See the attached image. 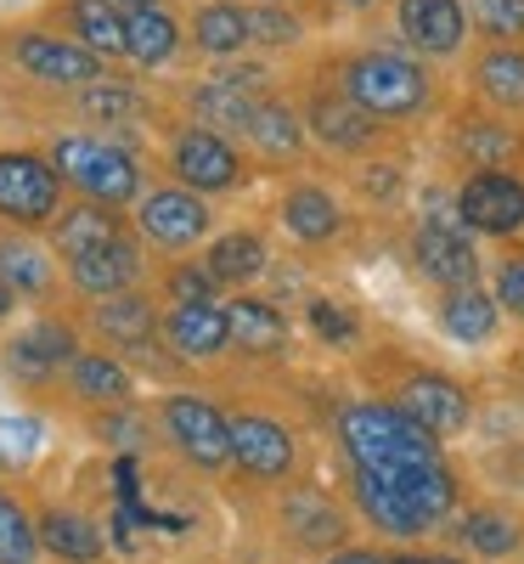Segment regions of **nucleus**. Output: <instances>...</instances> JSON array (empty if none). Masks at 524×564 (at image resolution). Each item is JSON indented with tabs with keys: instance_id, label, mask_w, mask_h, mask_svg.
I'll return each instance as SVG.
<instances>
[{
	"instance_id": "obj_1",
	"label": "nucleus",
	"mask_w": 524,
	"mask_h": 564,
	"mask_svg": "<svg viewBox=\"0 0 524 564\" xmlns=\"http://www.w3.org/2000/svg\"><path fill=\"white\" fill-rule=\"evenodd\" d=\"M339 441L356 468H406V463H440V435H428L423 423L395 401H361L339 412Z\"/></svg>"
},
{
	"instance_id": "obj_2",
	"label": "nucleus",
	"mask_w": 524,
	"mask_h": 564,
	"mask_svg": "<svg viewBox=\"0 0 524 564\" xmlns=\"http://www.w3.org/2000/svg\"><path fill=\"white\" fill-rule=\"evenodd\" d=\"M345 97L361 102L372 119H406L428 102V74L401 52H361L345 63Z\"/></svg>"
},
{
	"instance_id": "obj_3",
	"label": "nucleus",
	"mask_w": 524,
	"mask_h": 564,
	"mask_svg": "<svg viewBox=\"0 0 524 564\" xmlns=\"http://www.w3.org/2000/svg\"><path fill=\"white\" fill-rule=\"evenodd\" d=\"M52 164L63 181H74L85 198H97V204H130L141 198V170L124 148H113V141L102 135H57L52 141Z\"/></svg>"
},
{
	"instance_id": "obj_4",
	"label": "nucleus",
	"mask_w": 524,
	"mask_h": 564,
	"mask_svg": "<svg viewBox=\"0 0 524 564\" xmlns=\"http://www.w3.org/2000/svg\"><path fill=\"white\" fill-rule=\"evenodd\" d=\"M12 63L40 79V85H57V90H85V85H97L108 68V57H97L90 45H79L74 34H45V29H23L12 40Z\"/></svg>"
},
{
	"instance_id": "obj_5",
	"label": "nucleus",
	"mask_w": 524,
	"mask_h": 564,
	"mask_svg": "<svg viewBox=\"0 0 524 564\" xmlns=\"http://www.w3.org/2000/svg\"><path fill=\"white\" fill-rule=\"evenodd\" d=\"M63 209V175L40 153H0V215L12 226H52Z\"/></svg>"
},
{
	"instance_id": "obj_6",
	"label": "nucleus",
	"mask_w": 524,
	"mask_h": 564,
	"mask_svg": "<svg viewBox=\"0 0 524 564\" xmlns=\"http://www.w3.org/2000/svg\"><path fill=\"white\" fill-rule=\"evenodd\" d=\"M170 170H175L181 186H193V193H231V186L243 181V159H237V148L220 130H209V124L175 130Z\"/></svg>"
},
{
	"instance_id": "obj_7",
	"label": "nucleus",
	"mask_w": 524,
	"mask_h": 564,
	"mask_svg": "<svg viewBox=\"0 0 524 564\" xmlns=\"http://www.w3.org/2000/svg\"><path fill=\"white\" fill-rule=\"evenodd\" d=\"M412 254H417V271L428 282H440V289H468V282H480V249H473L462 215L435 209V215L417 226Z\"/></svg>"
},
{
	"instance_id": "obj_8",
	"label": "nucleus",
	"mask_w": 524,
	"mask_h": 564,
	"mask_svg": "<svg viewBox=\"0 0 524 564\" xmlns=\"http://www.w3.org/2000/svg\"><path fill=\"white\" fill-rule=\"evenodd\" d=\"M457 215L468 231H480V238H513L524 231V181L507 175V170H480L462 181L457 193Z\"/></svg>"
},
{
	"instance_id": "obj_9",
	"label": "nucleus",
	"mask_w": 524,
	"mask_h": 564,
	"mask_svg": "<svg viewBox=\"0 0 524 564\" xmlns=\"http://www.w3.org/2000/svg\"><path fill=\"white\" fill-rule=\"evenodd\" d=\"M164 430H170V441L186 463H198V468L231 463V417H220L204 395H170L164 401Z\"/></svg>"
},
{
	"instance_id": "obj_10",
	"label": "nucleus",
	"mask_w": 524,
	"mask_h": 564,
	"mask_svg": "<svg viewBox=\"0 0 524 564\" xmlns=\"http://www.w3.org/2000/svg\"><path fill=\"white\" fill-rule=\"evenodd\" d=\"M135 226H141V238L159 243V249H193L209 231V204L193 186H153L135 209Z\"/></svg>"
},
{
	"instance_id": "obj_11",
	"label": "nucleus",
	"mask_w": 524,
	"mask_h": 564,
	"mask_svg": "<svg viewBox=\"0 0 524 564\" xmlns=\"http://www.w3.org/2000/svg\"><path fill=\"white\" fill-rule=\"evenodd\" d=\"M231 463L254 480H282L294 468V435L276 417H231Z\"/></svg>"
},
{
	"instance_id": "obj_12",
	"label": "nucleus",
	"mask_w": 524,
	"mask_h": 564,
	"mask_svg": "<svg viewBox=\"0 0 524 564\" xmlns=\"http://www.w3.org/2000/svg\"><path fill=\"white\" fill-rule=\"evenodd\" d=\"M468 34L462 0H401V40L423 57H457Z\"/></svg>"
},
{
	"instance_id": "obj_13",
	"label": "nucleus",
	"mask_w": 524,
	"mask_h": 564,
	"mask_svg": "<svg viewBox=\"0 0 524 564\" xmlns=\"http://www.w3.org/2000/svg\"><path fill=\"white\" fill-rule=\"evenodd\" d=\"M305 130L321 141V148H332V153H361L367 141L378 135V119L361 102H350L345 90H327V97H310Z\"/></svg>"
},
{
	"instance_id": "obj_14",
	"label": "nucleus",
	"mask_w": 524,
	"mask_h": 564,
	"mask_svg": "<svg viewBox=\"0 0 524 564\" xmlns=\"http://www.w3.org/2000/svg\"><path fill=\"white\" fill-rule=\"evenodd\" d=\"M401 406L423 423L428 435H457L468 423V395L451 379H440V372H412V379L401 384Z\"/></svg>"
},
{
	"instance_id": "obj_15",
	"label": "nucleus",
	"mask_w": 524,
	"mask_h": 564,
	"mask_svg": "<svg viewBox=\"0 0 524 564\" xmlns=\"http://www.w3.org/2000/svg\"><path fill=\"white\" fill-rule=\"evenodd\" d=\"M119 238H124L119 209H113V204H97V198H85V204H74V209H57V220H52V249H57L63 260H79V254H90V249H108V243H119Z\"/></svg>"
},
{
	"instance_id": "obj_16",
	"label": "nucleus",
	"mask_w": 524,
	"mask_h": 564,
	"mask_svg": "<svg viewBox=\"0 0 524 564\" xmlns=\"http://www.w3.org/2000/svg\"><path fill=\"white\" fill-rule=\"evenodd\" d=\"M164 334H170V345L186 361H215L231 345V316H226L220 300H209V305H175L164 316Z\"/></svg>"
},
{
	"instance_id": "obj_17",
	"label": "nucleus",
	"mask_w": 524,
	"mask_h": 564,
	"mask_svg": "<svg viewBox=\"0 0 524 564\" xmlns=\"http://www.w3.org/2000/svg\"><path fill=\"white\" fill-rule=\"evenodd\" d=\"M68 361H74V334L63 322H34L29 334H18L7 345V367L18 372V379H29V384L52 379V372L68 367Z\"/></svg>"
},
{
	"instance_id": "obj_18",
	"label": "nucleus",
	"mask_w": 524,
	"mask_h": 564,
	"mask_svg": "<svg viewBox=\"0 0 524 564\" xmlns=\"http://www.w3.org/2000/svg\"><path fill=\"white\" fill-rule=\"evenodd\" d=\"M90 322H97V334H102L108 345H119V350H148V345L159 339V311H153L148 294H135V289L108 294Z\"/></svg>"
},
{
	"instance_id": "obj_19",
	"label": "nucleus",
	"mask_w": 524,
	"mask_h": 564,
	"mask_svg": "<svg viewBox=\"0 0 524 564\" xmlns=\"http://www.w3.org/2000/svg\"><path fill=\"white\" fill-rule=\"evenodd\" d=\"M68 276H74V289L90 294V300H108V294H124L130 282L141 276V254L135 243H108V249H90L79 260H68Z\"/></svg>"
},
{
	"instance_id": "obj_20",
	"label": "nucleus",
	"mask_w": 524,
	"mask_h": 564,
	"mask_svg": "<svg viewBox=\"0 0 524 564\" xmlns=\"http://www.w3.org/2000/svg\"><path fill=\"white\" fill-rule=\"evenodd\" d=\"M378 475V468H372ZM384 480L417 508V520L423 525H435V520H446L451 513V502H457V480L446 475L440 463H406V468H384Z\"/></svg>"
},
{
	"instance_id": "obj_21",
	"label": "nucleus",
	"mask_w": 524,
	"mask_h": 564,
	"mask_svg": "<svg viewBox=\"0 0 524 564\" xmlns=\"http://www.w3.org/2000/svg\"><path fill=\"white\" fill-rule=\"evenodd\" d=\"M175 52H181V23L164 7L124 12V57L135 68H164V63H175Z\"/></svg>"
},
{
	"instance_id": "obj_22",
	"label": "nucleus",
	"mask_w": 524,
	"mask_h": 564,
	"mask_svg": "<svg viewBox=\"0 0 524 564\" xmlns=\"http://www.w3.org/2000/svg\"><path fill=\"white\" fill-rule=\"evenodd\" d=\"M249 40H254V34H249V7H231V0H204V7L193 12V45H198L204 57L231 63Z\"/></svg>"
},
{
	"instance_id": "obj_23",
	"label": "nucleus",
	"mask_w": 524,
	"mask_h": 564,
	"mask_svg": "<svg viewBox=\"0 0 524 564\" xmlns=\"http://www.w3.org/2000/svg\"><path fill=\"white\" fill-rule=\"evenodd\" d=\"M260 102H265V97L226 85L220 74H209V79L193 90V113H198V124H209V130H220V135H249V119H254Z\"/></svg>"
},
{
	"instance_id": "obj_24",
	"label": "nucleus",
	"mask_w": 524,
	"mask_h": 564,
	"mask_svg": "<svg viewBox=\"0 0 524 564\" xmlns=\"http://www.w3.org/2000/svg\"><path fill=\"white\" fill-rule=\"evenodd\" d=\"M496 316H502V305H496V294L480 289V282L446 289V300H440V327L451 339H462V345H485L496 334Z\"/></svg>"
},
{
	"instance_id": "obj_25",
	"label": "nucleus",
	"mask_w": 524,
	"mask_h": 564,
	"mask_svg": "<svg viewBox=\"0 0 524 564\" xmlns=\"http://www.w3.org/2000/svg\"><path fill=\"white\" fill-rule=\"evenodd\" d=\"M356 502L361 513L378 525V531H390V536H423L428 525L417 520V508L384 480V475H372V468H356Z\"/></svg>"
},
{
	"instance_id": "obj_26",
	"label": "nucleus",
	"mask_w": 524,
	"mask_h": 564,
	"mask_svg": "<svg viewBox=\"0 0 524 564\" xmlns=\"http://www.w3.org/2000/svg\"><path fill=\"white\" fill-rule=\"evenodd\" d=\"M226 316H231V345H237V350H249V356H276L282 345H288V322H282V311L265 305V300H254V294L231 300Z\"/></svg>"
},
{
	"instance_id": "obj_27",
	"label": "nucleus",
	"mask_w": 524,
	"mask_h": 564,
	"mask_svg": "<svg viewBox=\"0 0 524 564\" xmlns=\"http://www.w3.org/2000/svg\"><path fill=\"white\" fill-rule=\"evenodd\" d=\"M282 525L299 547H339L345 542V513L332 508L321 491H294L282 502Z\"/></svg>"
},
{
	"instance_id": "obj_28",
	"label": "nucleus",
	"mask_w": 524,
	"mask_h": 564,
	"mask_svg": "<svg viewBox=\"0 0 524 564\" xmlns=\"http://www.w3.org/2000/svg\"><path fill=\"white\" fill-rule=\"evenodd\" d=\"M63 23L97 57H124V12L113 7V0H68Z\"/></svg>"
},
{
	"instance_id": "obj_29",
	"label": "nucleus",
	"mask_w": 524,
	"mask_h": 564,
	"mask_svg": "<svg viewBox=\"0 0 524 564\" xmlns=\"http://www.w3.org/2000/svg\"><path fill=\"white\" fill-rule=\"evenodd\" d=\"M68 384H74V395L90 401V406H124V401H130V372H124L113 356H102V350L74 356V361H68Z\"/></svg>"
},
{
	"instance_id": "obj_30",
	"label": "nucleus",
	"mask_w": 524,
	"mask_h": 564,
	"mask_svg": "<svg viewBox=\"0 0 524 564\" xmlns=\"http://www.w3.org/2000/svg\"><path fill=\"white\" fill-rule=\"evenodd\" d=\"M282 226H288L299 243H327V238H339L345 215L321 186H294V193L282 198Z\"/></svg>"
},
{
	"instance_id": "obj_31",
	"label": "nucleus",
	"mask_w": 524,
	"mask_h": 564,
	"mask_svg": "<svg viewBox=\"0 0 524 564\" xmlns=\"http://www.w3.org/2000/svg\"><path fill=\"white\" fill-rule=\"evenodd\" d=\"M40 547L57 553L63 564H97V558H102V531L90 525V520H79V513L52 508V513L40 520Z\"/></svg>"
},
{
	"instance_id": "obj_32",
	"label": "nucleus",
	"mask_w": 524,
	"mask_h": 564,
	"mask_svg": "<svg viewBox=\"0 0 524 564\" xmlns=\"http://www.w3.org/2000/svg\"><path fill=\"white\" fill-rule=\"evenodd\" d=\"M249 141H254V153H265V159H294L305 148V124H299V113L288 102L265 97L254 108V119H249Z\"/></svg>"
},
{
	"instance_id": "obj_33",
	"label": "nucleus",
	"mask_w": 524,
	"mask_h": 564,
	"mask_svg": "<svg viewBox=\"0 0 524 564\" xmlns=\"http://www.w3.org/2000/svg\"><path fill=\"white\" fill-rule=\"evenodd\" d=\"M204 265L220 276V289H226V282H231V289H243V282H254L265 271V243L254 238V231H226V238L209 243Z\"/></svg>"
},
{
	"instance_id": "obj_34",
	"label": "nucleus",
	"mask_w": 524,
	"mask_h": 564,
	"mask_svg": "<svg viewBox=\"0 0 524 564\" xmlns=\"http://www.w3.org/2000/svg\"><path fill=\"white\" fill-rule=\"evenodd\" d=\"M473 85H480V97L496 102V108H524V52L513 45H496L473 63Z\"/></svg>"
},
{
	"instance_id": "obj_35",
	"label": "nucleus",
	"mask_w": 524,
	"mask_h": 564,
	"mask_svg": "<svg viewBox=\"0 0 524 564\" xmlns=\"http://www.w3.org/2000/svg\"><path fill=\"white\" fill-rule=\"evenodd\" d=\"M79 108L97 119V124H135L141 113H148V102H141V90L124 85V79H97V85H85L79 90Z\"/></svg>"
},
{
	"instance_id": "obj_36",
	"label": "nucleus",
	"mask_w": 524,
	"mask_h": 564,
	"mask_svg": "<svg viewBox=\"0 0 524 564\" xmlns=\"http://www.w3.org/2000/svg\"><path fill=\"white\" fill-rule=\"evenodd\" d=\"M0 282L18 294H45L52 289V260H45L29 238H0Z\"/></svg>"
},
{
	"instance_id": "obj_37",
	"label": "nucleus",
	"mask_w": 524,
	"mask_h": 564,
	"mask_svg": "<svg viewBox=\"0 0 524 564\" xmlns=\"http://www.w3.org/2000/svg\"><path fill=\"white\" fill-rule=\"evenodd\" d=\"M34 553H40V525L12 497H0V564H34Z\"/></svg>"
},
{
	"instance_id": "obj_38",
	"label": "nucleus",
	"mask_w": 524,
	"mask_h": 564,
	"mask_svg": "<svg viewBox=\"0 0 524 564\" xmlns=\"http://www.w3.org/2000/svg\"><path fill=\"white\" fill-rule=\"evenodd\" d=\"M462 542L480 558H507L518 547V525L507 520V513H468V520H462Z\"/></svg>"
},
{
	"instance_id": "obj_39",
	"label": "nucleus",
	"mask_w": 524,
	"mask_h": 564,
	"mask_svg": "<svg viewBox=\"0 0 524 564\" xmlns=\"http://www.w3.org/2000/svg\"><path fill=\"white\" fill-rule=\"evenodd\" d=\"M457 148H462L473 164H480V170H496V164L513 153V135H507V130H496V124H480V119H473V124H462V130H457Z\"/></svg>"
},
{
	"instance_id": "obj_40",
	"label": "nucleus",
	"mask_w": 524,
	"mask_h": 564,
	"mask_svg": "<svg viewBox=\"0 0 524 564\" xmlns=\"http://www.w3.org/2000/svg\"><path fill=\"white\" fill-rule=\"evenodd\" d=\"M249 34L260 45H294L305 34V23L288 7H276V0H260V7H249Z\"/></svg>"
},
{
	"instance_id": "obj_41",
	"label": "nucleus",
	"mask_w": 524,
	"mask_h": 564,
	"mask_svg": "<svg viewBox=\"0 0 524 564\" xmlns=\"http://www.w3.org/2000/svg\"><path fill=\"white\" fill-rule=\"evenodd\" d=\"M468 12L491 40H518L524 34V0H468Z\"/></svg>"
},
{
	"instance_id": "obj_42",
	"label": "nucleus",
	"mask_w": 524,
	"mask_h": 564,
	"mask_svg": "<svg viewBox=\"0 0 524 564\" xmlns=\"http://www.w3.org/2000/svg\"><path fill=\"white\" fill-rule=\"evenodd\" d=\"M220 294V276L209 265H175L170 271V300L175 305H209Z\"/></svg>"
},
{
	"instance_id": "obj_43",
	"label": "nucleus",
	"mask_w": 524,
	"mask_h": 564,
	"mask_svg": "<svg viewBox=\"0 0 524 564\" xmlns=\"http://www.w3.org/2000/svg\"><path fill=\"white\" fill-rule=\"evenodd\" d=\"M40 452V423L34 417H0V463H29Z\"/></svg>"
},
{
	"instance_id": "obj_44",
	"label": "nucleus",
	"mask_w": 524,
	"mask_h": 564,
	"mask_svg": "<svg viewBox=\"0 0 524 564\" xmlns=\"http://www.w3.org/2000/svg\"><path fill=\"white\" fill-rule=\"evenodd\" d=\"M310 327H316V334H321L327 345H345V339H356V322H350L339 305H332V300H316V305H310Z\"/></svg>"
},
{
	"instance_id": "obj_45",
	"label": "nucleus",
	"mask_w": 524,
	"mask_h": 564,
	"mask_svg": "<svg viewBox=\"0 0 524 564\" xmlns=\"http://www.w3.org/2000/svg\"><path fill=\"white\" fill-rule=\"evenodd\" d=\"M496 305L513 311V316H524V254L496 271Z\"/></svg>"
},
{
	"instance_id": "obj_46",
	"label": "nucleus",
	"mask_w": 524,
	"mask_h": 564,
	"mask_svg": "<svg viewBox=\"0 0 524 564\" xmlns=\"http://www.w3.org/2000/svg\"><path fill=\"white\" fill-rule=\"evenodd\" d=\"M220 79H226V85H237V90H254V97L265 90V68H260V63H226V68H220Z\"/></svg>"
},
{
	"instance_id": "obj_47",
	"label": "nucleus",
	"mask_w": 524,
	"mask_h": 564,
	"mask_svg": "<svg viewBox=\"0 0 524 564\" xmlns=\"http://www.w3.org/2000/svg\"><path fill=\"white\" fill-rule=\"evenodd\" d=\"M102 435H108L113 446H135V441H141V423H135V417H108Z\"/></svg>"
},
{
	"instance_id": "obj_48",
	"label": "nucleus",
	"mask_w": 524,
	"mask_h": 564,
	"mask_svg": "<svg viewBox=\"0 0 524 564\" xmlns=\"http://www.w3.org/2000/svg\"><path fill=\"white\" fill-rule=\"evenodd\" d=\"M327 564H384V558H372V553H332Z\"/></svg>"
},
{
	"instance_id": "obj_49",
	"label": "nucleus",
	"mask_w": 524,
	"mask_h": 564,
	"mask_svg": "<svg viewBox=\"0 0 524 564\" xmlns=\"http://www.w3.org/2000/svg\"><path fill=\"white\" fill-rule=\"evenodd\" d=\"M12 305H18V289H7V282H0V322L12 316Z\"/></svg>"
},
{
	"instance_id": "obj_50",
	"label": "nucleus",
	"mask_w": 524,
	"mask_h": 564,
	"mask_svg": "<svg viewBox=\"0 0 524 564\" xmlns=\"http://www.w3.org/2000/svg\"><path fill=\"white\" fill-rule=\"evenodd\" d=\"M390 564H457V558H417V553H401V558H390Z\"/></svg>"
},
{
	"instance_id": "obj_51",
	"label": "nucleus",
	"mask_w": 524,
	"mask_h": 564,
	"mask_svg": "<svg viewBox=\"0 0 524 564\" xmlns=\"http://www.w3.org/2000/svg\"><path fill=\"white\" fill-rule=\"evenodd\" d=\"M119 12H148V7H159V0H113Z\"/></svg>"
},
{
	"instance_id": "obj_52",
	"label": "nucleus",
	"mask_w": 524,
	"mask_h": 564,
	"mask_svg": "<svg viewBox=\"0 0 524 564\" xmlns=\"http://www.w3.org/2000/svg\"><path fill=\"white\" fill-rule=\"evenodd\" d=\"M339 7H350V12H367V7H378V0H339Z\"/></svg>"
},
{
	"instance_id": "obj_53",
	"label": "nucleus",
	"mask_w": 524,
	"mask_h": 564,
	"mask_svg": "<svg viewBox=\"0 0 524 564\" xmlns=\"http://www.w3.org/2000/svg\"><path fill=\"white\" fill-rule=\"evenodd\" d=\"M276 7H288V0H276Z\"/></svg>"
}]
</instances>
